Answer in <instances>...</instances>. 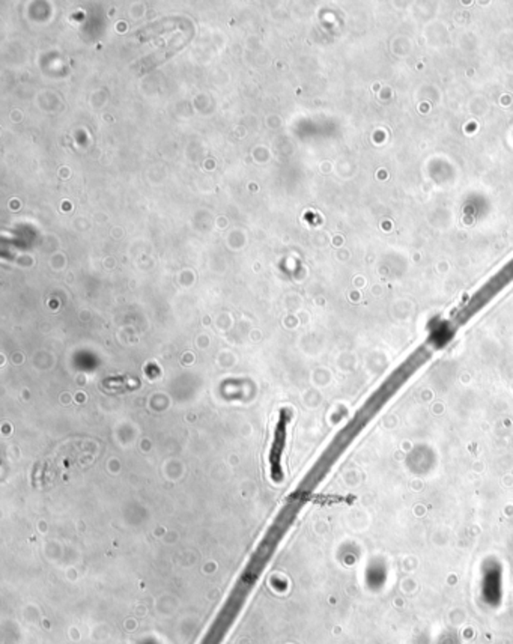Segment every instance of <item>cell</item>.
<instances>
[{"instance_id": "obj_1", "label": "cell", "mask_w": 513, "mask_h": 644, "mask_svg": "<svg viewBox=\"0 0 513 644\" xmlns=\"http://www.w3.org/2000/svg\"><path fill=\"white\" fill-rule=\"evenodd\" d=\"M290 420V411L286 408H281L279 414V421L276 426V434H274V441L270 450V467H271V479L274 482H281L283 473H281V455L285 450L286 444V429Z\"/></svg>"}]
</instances>
